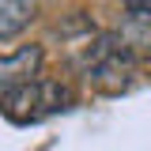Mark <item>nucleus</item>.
Segmentation results:
<instances>
[{"instance_id": "1", "label": "nucleus", "mask_w": 151, "mask_h": 151, "mask_svg": "<svg viewBox=\"0 0 151 151\" xmlns=\"http://www.w3.org/2000/svg\"><path fill=\"white\" fill-rule=\"evenodd\" d=\"M68 106H72L68 87H60L53 79H30V83H23V87H15L0 98L4 117L15 121V125H38V121L68 110Z\"/></svg>"}, {"instance_id": "2", "label": "nucleus", "mask_w": 151, "mask_h": 151, "mask_svg": "<svg viewBox=\"0 0 151 151\" xmlns=\"http://www.w3.org/2000/svg\"><path fill=\"white\" fill-rule=\"evenodd\" d=\"M42 60H45L42 45H23V49H15V53L0 57V98H4L8 91H15V87H23V83L38 79Z\"/></svg>"}, {"instance_id": "3", "label": "nucleus", "mask_w": 151, "mask_h": 151, "mask_svg": "<svg viewBox=\"0 0 151 151\" xmlns=\"http://www.w3.org/2000/svg\"><path fill=\"white\" fill-rule=\"evenodd\" d=\"M113 38L129 57H147L151 53V15H125L121 30Z\"/></svg>"}, {"instance_id": "4", "label": "nucleus", "mask_w": 151, "mask_h": 151, "mask_svg": "<svg viewBox=\"0 0 151 151\" xmlns=\"http://www.w3.org/2000/svg\"><path fill=\"white\" fill-rule=\"evenodd\" d=\"M34 19V0H0V38L19 34Z\"/></svg>"}, {"instance_id": "5", "label": "nucleus", "mask_w": 151, "mask_h": 151, "mask_svg": "<svg viewBox=\"0 0 151 151\" xmlns=\"http://www.w3.org/2000/svg\"><path fill=\"white\" fill-rule=\"evenodd\" d=\"M129 15H151V0H121Z\"/></svg>"}]
</instances>
